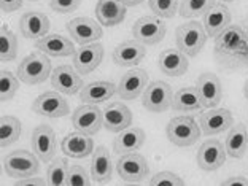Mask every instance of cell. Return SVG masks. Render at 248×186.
Returning <instances> with one entry per match:
<instances>
[{"instance_id":"cell-1","label":"cell","mask_w":248,"mask_h":186,"mask_svg":"<svg viewBox=\"0 0 248 186\" xmlns=\"http://www.w3.org/2000/svg\"><path fill=\"white\" fill-rule=\"evenodd\" d=\"M215 58L224 65L235 67L248 62V38L240 26H228L215 37Z\"/></svg>"},{"instance_id":"cell-2","label":"cell","mask_w":248,"mask_h":186,"mask_svg":"<svg viewBox=\"0 0 248 186\" xmlns=\"http://www.w3.org/2000/svg\"><path fill=\"white\" fill-rule=\"evenodd\" d=\"M177 48L188 58H196L207 42V32L199 21H188L180 24L175 32Z\"/></svg>"},{"instance_id":"cell-3","label":"cell","mask_w":248,"mask_h":186,"mask_svg":"<svg viewBox=\"0 0 248 186\" xmlns=\"http://www.w3.org/2000/svg\"><path fill=\"white\" fill-rule=\"evenodd\" d=\"M51 61L48 56L42 51H33L21 61L16 75L26 84H40L51 77Z\"/></svg>"},{"instance_id":"cell-4","label":"cell","mask_w":248,"mask_h":186,"mask_svg":"<svg viewBox=\"0 0 248 186\" xmlns=\"http://www.w3.org/2000/svg\"><path fill=\"white\" fill-rule=\"evenodd\" d=\"M201 124H197L194 118L191 116L172 118L166 127L167 139L175 146H180V148L193 146L201 139Z\"/></svg>"},{"instance_id":"cell-5","label":"cell","mask_w":248,"mask_h":186,"mask_svg":"<svg viewBox=\"0 0 248 186\" xmlns=\"http://www.w3.org/2000/svg\"><path fill=\"white\" fill-rule=\"evenodd\" d=\"M3 170L13 178H26L37 175L40 170V159L27 150L11 151L3 157Z\"/></svg>"},{"instance_id":"cell-6","label":"cell","mask_w":248,"mask_h":186,"mask_svg":"<svg viewBox=\"0 0 248 186\" xmlns=\"http://www.w3.org/2000/svg\"><path fill=\"white\" fill-rule=\"evenodd\" d=\"M134 40L142 45H156L166 37V24L156 15H146L137 19L132 26Z\"/></svg>"},{"instance_id":"cell-7","label":"cell","mask_w":248,"mask_h":186,"mask_svg":"<svg viewBox=\"0 0 248 186\" xmlns=\"http://www.w3.org/2000/svg\"><path fill=\"white\" fill-rule=\"evenodd\" d=\"M116 172L124 182L140 183L150 173V167L145 156L137 151H132V153L120 156V159L116 161Z\"/></svg>"},{"instance_id":"cell-8","label":"cell","mask_w":248,"mask_h":186,"mask_svg":"<svg viewBox=\"0 0 248 186\" xmlns=\"http://www.w3.org/2000/svg\"><path fill=\"white\" fill-rule=\"evenodd\" d=\"M172 100L173 93L170 84L157 80L146 84L142 97V105L143 108L153 111V113H162V111H166L172 107Z\"/></svg>"},{"instance_id":"cell-9","label":"cell","mask_w":248,"mask_h":186,"mask_svg":"<svg viewBox=\"0 0 248 186\" xmlns=\"http://www.w3.org/2000/svg\"><path fill=\"white\" fill-rule=\"evenodd\" d=\"M72 124L78 132L86 135H95L104 127V111L97 104H84L73 111Z\"/></svg>"},{"instance_id":"cell-10","label":"cell","mask_w":248,"mask_h":186,"mask_svg":"<svg viewBox=\"0 0 248 186\" xmlns=\"http://www.w3.org/2000/svg\"><path fill=\"white\" fill-rule=\"evenodd\" d=\"M65 29L69 32L70 38L78 45H88L95 43L102 38V26L99 21H94L93 18H75L70 19L65 24Z\"/></svg>"},{"instance_id":"cell-11","label":"cell","mask_w":248,"mask_h":186,"mask_svg":"<svg viewBox=\"0 0 248 186\" xmlns=\"http://www.w3.org/2000/svg\"><path fill=\"white\" fill-rule=\"evenodd\" d=\"M32 151L38 156L42 162H51L58 150L56 132L48 124H40L32 132Z\"/></svg>"},{"instance_id":"cell-12","label":"cell","mask_w":248,"mask_h":186,"mask_svg":"<svg viewBox=\"0 0 248 186\" xmlns=\"http://www.w3.org/2000/svg\"><path fill=\"white\" fill-rule=\"evenodd\" d=\"M226 148L219 140L210 139L205 140L197 150V166L205 172H215L226 162Z\"/></svg>"},{"instance_id":"cell-13","label":"cell","mask_w":248,"mask_h":186,"mask_svg":"<svg viewBox=\"0 0 248 186\" xmlns=\"http://www.w3.org/2000/svg\"><path fill=\"white\" fill-rule=\"evenodd\" d=\"M32 110L40 116L48 118H64L69 115V104L62 97L59 91H48L40 94L33 100Z\"/></svg>"},{"instance_id":"cell-14","label":"cell","mask_w":248,"mask_h":186,"mask_svg":"<svg viewBox=\"0 0 248 186\" xmlns=\"http://www.w3.org/2000/svg\"><path fill=\"white\" fill-rule=\"evenodd\" d=\"M146 83H148L146 70L134 67L121 77L120 84L116 86V94L121 100H134L145 91Z\"/></svg>"},{"instance_id":"cell-15","label":"cell","mask_w":248,"mask_h":186,"mask_svg":"<svg viewBox=\"0 0 248 186\" xmlns=\"http://www.w3.org/2000/svg\"><path fill=\"white\" fill-rule=\"evenodd\" d=\"M104 59V46L99 42L80 45L73 54V67L80 75H88L100 65Z\"/></svg>"},{"instance_id":"cell-16","label":"cell","mask_w":248,"mask_h":186,"mask_svg":"<svg viewBox=\"0 0 248 186\" xmlns=\"http://www.w3.org/2000/svg\"><path fill=\"white\" fill-rule=\"evenodd\" d=\"M196 88H197V93H199L201 102L204 108H215V107L221 102L223 86L215 73L204 72L197 78Z\"/></svg>"},{"instance_id":"cell-17","label":"cell","mask_w":248,"mask_h":186,"mask_svg":"<svg viewBox=\"0 0 248 186\" xmlns=\"http://www.w3.org/2000/svg\"><path fill=\"white\" fill-rule=\"evenodd\" d=\"M51 86L62 94L75 95L81 91L83 80L80 73L77 72L75 67L70 65H59L51 72Z\"/></svg>"},{"instance_id":"cell-18","label":"cell","mask_w":248,"mask_h":186,"mask_svg":"<svg viewBox=\"0 0 248 186\" xmlns=\"http://www.w3.org/2000/svg\"><path fill=\"white\" fill-rule=\"evenodd\" d=\"M234 118L228 108H208L201 115V131L207 137L218 135L232 127Z\"/></svg>"},{"instance_id":"cell-19","label":"cell","mask_w":248,"mask_h":186,"mask_svg":"<svg viewBox=\"0 0 248 186\" xmlns=\"http://www.w3.org/2000/svg\"><path fill=\"white\" fill-rule=\"evenodd\" d=\"M19 31L29 40H40L42 37L48 35L49 19L42 11H27L19 19Z\"/></svg>"},{"instance_id":"cell-20","label":"cell","mask_w":248,"mask_h":186,"mask_svg":"<svg viewBox=\"0 0 248 186\" xmlns=\"http://www.w3.org/2000/svg\"><path fill=\"white\" fill-rule=\"evenodd\" d=\"M35 48L51 58H69L77 51L70 38L59 35V33H49V35L42 37L40 40L35 42Z\"/></svg>"},{"instance_id":"cell-21","label":"cell","mask_w":248,"mask_h":186,"mask_svg":"<svg viewBox=\"0 0 248 186\" xmlns=\"http://www.w3.org/2000/svg\"><path fill=\"white\" fill-rule=\"evenodd\" d=\"M62 153L69 157H75V159H83L94 151V142L91 135H86L83 132H70L67 134L61 142Z\"/></svg>"},{"instance_id":"cell-22","label":"cell","mask_w":248,"mask_h":186,"mask_svg":"<svg viewBox=\"0 0 248 186\" xmlns=\"http://www.w3.org/2000/svg\"><path fill=\"white\" fill-rule=\"evenodd\" d=\"M159 70L167 77H182L188 72L189 62L188 56L180 51L178 48H167L157 58Z\"/></svg>"},{"instance_id":"cell-23","label":"cell","mask_w":248,"mask_h":186,"mask_svg":"<svg viewBox=\"0 0 248 186\" xmlns=\"http://www.w3.org/2000/svg\"><path fill=\"white\" fill-rule=\"evenodd\" d=\"M126 8L123 0H99L95 5V18L100 26L115 27L126 18Z\"/></svg>"},{"instance_id":"cell-24","label":"cell","mask_w":248,"mask_h":186,"mask_svg":"<svg viewBox=\"0 0 248 186\" xmlns=\"http://www.w3.org/2000/svg\"><path fill=\"white\" fill-rule=\"evenodd\" d=\"M104 111V127L108 132H121L123 129L131 126L132 113L121 102H110L105 105Z\"/></svg>"},{"instance_id":"cell-25","label":"cell","mask_w":248,"mask_h":186,"mask_svg":"<svg viewBox=\"0 0 248 186\" xmlns=\"http://www.w3.org/2000/svg\"><path fill=\"white\" fill-rule=\"evenodd\" d=\"M231 24V11L223 2H217L202 18V26L207 32V37L215 38Z\"/></svg>"},{"instance_id":"cell-26","label":"cell","mask_w":248,"mask_h":186,"mask_svg":"<svg viewBox=\"0 0 248 186\" xmlns=\"http://www.w3.org/2000/svg\"><path fill=\"white\" fill-rule=\"evenodd\" d=\"M145 45L137 40H126L120 43L113 51V62L118 67H135L145 58Z\"/></svg>"},{"instance_id":"cell-27","label":"cell","mask_w":248,"mask_h":186,"mask_svg":"<svg viewBox=\"0 0 248 186\" xmlns=\"http://www.w3.org/2000/svg\"><path fill=\"white\" fill-rule=\"evenodd\" d=\"M113 173V164H111V156L108 150L104 145L95 146L93 151V161H91V178L93 182L104 185L108 183Z\"/></svg>"},{"instance_id":"cell-28","label":"cell","mask_w":248,"mask_h":186,"mask_svg":"<svg viewBox=\"0 0 248 186\" xmlns=\"http://www.w3.org/2000/svg\"><path fill=\"white\" fill-rule=\"evenodd\" d=\"M145 142V132L140 127H126L121 132H118L113 140V151L116 155H126L137 151Z\"/></svg>"},{"instance_id":"cell-29","label":"cell","mask_w":248,"mask_h":186,"mask_svg":"<svg viewBox=\"0 0 248 186\" xmlns=\"http://www.w3.org/2000/svg\"><path fill=\"white\" fill-rule=\"evenodd\" d=\"M224 148L229 157L234 159H240L244 157L248 148V129L245 124L237 123L229 129V134L226 140H224Z\"/></svg>"},{"instance_id":"cell-30","label":"cell","mask_w":248,"mask_h":186,"mask_svg":"<svg viewBox=\"0 0 248 186\" xmlns=\"http://www.w3.org/2000/svg\"><path fill=\"white\" fill-rule=\"evenodd\" d=\"M116 94V84L111 81H93L84 84L80 91L81 102L100 104L110 100Z\"/></svg>"},{"instance_id":"cell-31","label":"cell","mask_w":248,"mask_h":186,"mask_svg":"<svg viewBox=\"0 0 248 186\" xmlns=\"http://www.w3.org/2000/svg\"><path fill=\"white\" fill-rule=\"evenodd\" d=\"M172 108L177 111H199L204 108L201 102L199 93H197V88L186 86V88L178 89V91L173 94Z\"/></svg>"},{"instance_id":"cell-32","label":"cell","mask_w":248,"mask_h":186,"mask_svg":"<svg viewBox=\"0 0 248 186\" xmlns=\"http://www.w3.org/2000/svg\"><path fill=\"white\" fill-rule=\"evenodd\" d=\"M21 135V123L18 118L3 115L0 120V146L7 148L13 145Z\"/></svg>"},{"instance_id":"cell-33","label":"cell","mask_w":248,"mask_h":186,"mask_svg":"<svg viewBox=\"0 0 248 186\" xmlns=\"http://www.w3.org/2000/svg\"><path fill=\"white\" fill-rule=\"evenodd\" d=\"M18 54V38L11 32L7 24L0 26V59L2 62H10Z\"/></svg>"},{"instance_id":"cell-34","label":"cell","mask_w":248,"mask_h":186,"mask_svg":"<svg viewBox=\"0 0 248 186\" xmlns=\"http://www.w3.org/2000/svg\"><path fill=\"white\" fill-rule=\"evenodd\" d=\"M217 0H182L178 7V13L182 18H199L204 16Z\"/></svg>"},{"instance_id":"cell-35","label":"cell","mask_w":248,"mask_h":186,"mask_svg":"<svg viewBox=\"0 0 248 186\" xmlns=\"http://www.w3.org/2000/svg\"><path fill=\"white\" fill-rule=\"evenodd\" d=\"M69 162L64 157H54L51 164L48 166L46 180L53 186H64L67 185V173H69Z\"/></svg>"},{"instance_id":"cell-36","label":"cell","mask_w":248,"mask_h":186,"mask_svg":"<svg viewBox=\"0 0 248 186\" xmlns=\"http://www.w3.org/2000/svg\"><path fill=\"white\" fill-rule=\"evenodd\" d=\"M19 78L10 70L0 72V99L2 102H8L15 97L16 91L19 89Z\"/></svg>"},{"instance_id":"cell-37","label":"cell","mask_w":248,"mask_h":186,"mask_svg":"<svg viewBox=\"0 0 248 186\" xmlns=\"http://www.w3.org/2000/svg\"><path fill=\"white\" fill-rule=\"evenodd\" d=\"M150 10L162 19H170L178 11V0H148Z\"/></svg>"},{"instance_id":"cell-38","label":"cell","mask_w":248,"mask_h":186,"mask_svg":"<svg viewBox=\"0 0 248 186\" xmlns=\"http://www.w3.org/2000/svg\"><path fill=\"white\" fill-rule=\"evenodd\" d=\"M93 183V178L89 177L86 169L83 166H70L67 173V185L69 186H89Z\"/></svg>"},{"instance_id":"cell-39","label":"cell","mask_w":248,"mask_h":186,"mask_svg":"<svg viewBox=\"0 0 248 186\" xmlns=\"http://www.w3.org/2000/svg\"><path fill=\"white\" fill-rule=\"evenodd\" d=\"M151 186H159V185H167V186H183L185 182L180 178L177 173L169 172V170H162L157 172L156 175H153V178L150 180Z\"/></svg>"},{"instance_id":"cell-40","label":"cell","mask_w":248,"mask_h":186,"mask_svg":"<svg viewBox=\"0 0 248 186\" xmlns=\"http://www.w3.org/2000/svg\"><path fill=\"white\" fill-rule=\"evenodd\" d=\"M81 0H51L49 2V7L53 11L61 15H67V13H73L78 7H80Z\"/></svg>"},{"instance_id":"cell-41","label":"cell","mask_w":248,"mask_h":186,"mask_svg":"<svg viewBox=\"0 0 248 186\" xmlns=\"http://www.w3.org/2000/svg\"><path fill=\"white\" fill-rule=\"evenodd\" d=\"M48 183V180H45L42 177H26V178H19L18 182H16L15 185H18V186H43V185H46Z\"/></svg>"},{"instance_id":"cell-42","label":"cell","mask_w":248,"mask_h":186,"mask_svg":"<svg viewBox=\"0 0 248 186\" xmlns=\"http://www.w3.org/2000/svg\"><path fill=\"white\" fill-rule=\"evenodd\" d=\"M22 7V0H0V8L3 13H13Z\"/></svg>"},{"instance_id":"cell-43","label":"cell","mask_w":248,"mask_h":186,"mask_svg":"<svg viewBox=\"0 0 248 186\" xmlns=\"http://www.w3.org/2000/svg\"><path fill=\"white\" fill-rule=\"evenodd\" d=\"M221 185L223 186H248V178L247 177H242V175L229 177V178L224 180Z\"/></svg>"},{"instance_id":"cell-44","label":"cell","mask_w":248,"mask_h":186,"mask_svg":"<svg viewBox=\"0 0 248 186\" xmlns=\"http://www.w3.org/2000/svg\"><path fill=\"white\" fill-rule=\"evenodd\" d=\"M126 3V7H137V5H142L146 0H123Z\"/></svg>"},{"instance_id":"cell-45","label":"cell","mask_w":248,"mask_h":186,"mask_svg":"<svg viewBox=\"0 0 248 186\" xmlns=\"http://www.w3.org/2000/svg\"><path fill=\"white\" fill-rule=\"evenodd\" d=\"M244 95H245V99L248 100V77H247V80L244 83Z\"/></svg>"},{"instance_id":"cell-46","label":"cell","mask_w":248,"mask_h":186,"mask_svg":"<svg viewBox=\"0 0 248 186\" xmlns=\"http://www.w3.org/2000/svg\"><path fill=\"white\" fill-rule=\"evenodd\" d=\"M242 29H244V32H245V35H247V38H248V18L244 21V27H242Z\"/></svg>"},{"instance_id":"cell-47","label":"cell","mask_w":248,"mask_h":186,"mask_svg":"<svg viewBox=\"0 0 248 186\" xmlns=\"http://www.w3.org/2000/svg\"><path fill=\"white\" fill-rule=\"evenodd\" d=\"M229 2H235V0H223V3H229Z\"/></svg>"},{"instance_id":"cell-48","label":"cell","mask_w":248,"mask_h":186,"mask_svg":"<svg viewBox=\"0 0 248 186\" xmlns=\"http://www.w3.org/2000/svg\"><path fill=\"white\" fill-rule=\"evenodd\" d=\"M32 2H37V0H32Z\"/></svg>"}]
</instances>
